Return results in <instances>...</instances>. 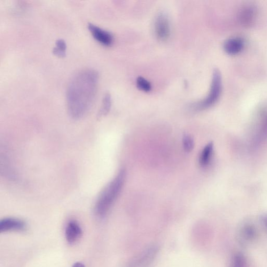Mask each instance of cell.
Segmentation results:
<instances>
[{
    "label": "cell",
    "instance_id": "obj_6",
    "mask_svg": "<svg viewBox=\"0 0 267 267\" xmlns=\"http://www.w3.org/2000/svg\"><path fill=\"white\" fill-rule=\"evenodd\" d=\"M88 27L92 36L100 44L111 45L113 42V36L109 31L101 28L92 23H89Z\"/></svg>",
    "mask_w": 267,
    "mask_h": 267
},
{
    "label": "cell",
    "instance_id": "obj_19",
    "mask_svg": "<svg viewBox=\"0 0 267 267\" xmlns=\"http://www.w3.org/2000/svg\"><path fill=\"white\" fill-rule=\"evenodd\" d=\"M263 221H264V224L267 227V217H266L264 218Z\"/></svg>",
    "mask_w": 267,
    "mask_h": 267
},
{
    "label": "cell",
    "instance_id": "obj_12",
    "mask_svg": "<svg viewBox=\"0 0 267 267\" xmlns=\"http://www.w3.org/2000/svg\"><path fill=\"white\" fill-rule=\"evenodd\" d=\"M67 44L64 39H60L56 42V46L54 47L53 53L60 57H64L66 55Z\"/></svg>",
    "mask_w": 267,
    "mask_h": 267
},
{
    "label": "cell",
    "instance_id": "obj_11",
    "mask_svg": "<svg viewBox=\"0 0 267 267\" xmlns=\"http://www.w3.org/2000/svg\"><path fill=\"white\" fill-rule=\"evenodd\" d=\"M214 153L213 143L208 144L202 151L199 159L200 166L202 168L206 167L210 163Z\"/></svg>",
    "mask_w": 267,
    "mask_h": 267
},
{
    "label": "cell",
    "instance_id": "obj_10",
    "mask_svg": "<svg viewBox=\"0 0 267 267\" xmlns=\"http://www.w3.org/2000/svg\"><path fill=\"white\" fill-rule=\"evenodd\" d=\"M243 39L239 37H233L226 39L223 44L224 49L230 54L239 52L244 46Z\"/></svg>",
    "mask_w": 267,
    "mask_h": 267
},
{
    "label": "cell",
    "instance_id": "obj_17",
    "mask_svg": "<svg viewBox=\"0 0 267 267\" xmlns=\"http://www.w3.org/2000/svg\"><path fill=\"white\" fill-rule=\"evenodd\" d=\"M242 233L245 239L250 240L254 238L255 231L253 226L247 225L243 229Z\"/></svg>",
    "mask_w": 267,
    "mask_h": 267
},
{
    "label": "cell",
    "instance_id": "obj_16",
    "mask_svg": "<svg viewBox=\"0 0 267 267\" xmlns=\"http://www.w3.org/2000/svg\"><path fill=\"white\" fill-rule=\"evenodd\" d=\"M245 261L241 255H235L232 260L231 267H245Z\"/></svg>",
    "mask_w": 267,
    "mask_h": 267
},
{
    "label": "cell",
    "instance_id": "obj_9",
    "mask_svg": "<svg viewBox=\"0 0 267 267\" xmlns=\"http://www.w3.org/2000/svg\"><path fill=\"white\" fill-rule=\"evenodd\" d=\"M83 231L81 226L75 221H70L66 229V238L70 245H74L82 237Z\"/></svg>",
    "mask_w": 267,
    "mask_h": 267
},
{
    "label": "cell",
    "instance_id": "obj_18",
    "mask_svg": "<svg viewBox=\"0 0 267 267\" xmlns=\"http://www.w3.org/2000/svg\"><path fill=\"white\" fill-rule=\"evenodd\" d=\"M72 267H85V265L82 263L77 262L75 263Z\"/></svg>",
    "mask_w": 267,
    "mask_h": 267
},
{
    "label": "cell",
    "instance_id": "obj_3",
    "mask_svg": "<svg viewBox=\"0 0 267 267\" xmlns=\"http://www.w3.org/2000/svg\"><path fill=\"white\" fill-rule=\"evenodd\" d=\"M222 90V78L219 70H214L210 89L208 96L205 99L194 104V111H201L213 106L219 99Z\"/></svg>",
    "mask_w": 267,
    "mask_h": 267
},
{
    "label": "cell",
    "instance_id": "obj_2",
    "mask_svg": "<svg viewBox=\"0 0 267 267\" xmlns=\"http://www.w3.org/2000/svg\"><path fill=\"white\" fill-rule=\"evenodd\" d=\"M127 172L122 169L111 182L101 192L96 201L94 213L97 218L106 216L118 197L126 179Z\"/></svg>",
    "mask_w": 267,
    "mask_h": 267
},
{
    "label": "cell",
    "instance_id": "obj_14",
    "mask_svg": "<svg viewBox=\"0 0 267 267\" xmlns=\"http://www.w3.org/2000/svg\"><path fill=\"white\" fill-rule=\"evenodd\" d=\"M136 86L139 89L145 92L150 91L152 88L151 83L142 77L137 78Z\"/></svg>",
    "mask_w": 267,
    "mask_h": 267
},
{
    "label": "cell",
    "instance_id": "obj_13",
    "mask_svg": "<svg viewBox=\"0 0 267 267\" xmlns=\"http://www.w3.org/2000/svg\"><path fill=\"white\" fill-rule=\"evenodd\" d=\"M111 96L109 93H107L104 97L103 105H102V107L100 110V111L98 114L99 116L101 117L107 114L109 112L110 110H111Z\"/></svg>",
    "mask_w": 267,
    "mask_h": 267
},
{
    "label": "cell",
    "instance_id": "obj_7",
    "mask_svg": "<svg viewBox=\"0 0 267 267\" xmlns=\"http://www.w3.org/2000/svg\"><path fill=\"white\" fill-rule=\"evenodd\" d=\"M27 224L22 220L14 218H6L0 222V232L23 231L27 229Z\"/></svg>",
    "mask_w": 267,
    "mask_h": 267
},
{
    "label": "cell",
    "instance_id": "obj_4",
    "mask_svg": "<svg viewBox=\"0 0 267 267\" xmlns=\"http://www.w3.org/2000/svg\"><path fill=\"white\" fill-rule=\"evenodd\" d=\"M159 247L153 245L132 259L127 267H149L154 263L159 253Z\"/></svg>",
    "mask_w": 267,
    "mask_h": 267
},
{
    "label": "cell",
    "instance_id": "obj_8",
    "mask_svg": "<svg viewBox=\"0 0 267 267\" xmlns=\"http://www.w3.org/2000/svg\"><path fill=\"white\" fill-rule=\"evenodd\" d=\"M257 15L256 6L252 4L243 6L240 10L239 18L242 24L245 26L252 25Z\"/></svg>",
    "mask_w": 267,
    "mask_h": 267
},
{
    "label": "cell",
    "instance_id": "obj_15",
    "mask_svg": "<svg viewBox=\"0 0 267 267\" xmlns=\"http://www.w3.org/2000/svg\"><path fill=\"white\" fill-rule=\"evenodd\" d=\"M183 146L185 152H191L194 147V141L190 135L185 134L183 137Z\"/></svg>",
    "mask_w": 267,
    "mask_h": 267
},
{
    "label": "cell",
    "instance_id": "obj_1",
    "mask_svg": "<svg viewBox=\"0 0 267 267\" xmlns=\"http://www.w3.org/2000/svg\"><path fill=\"white\" fill-rule=\"evenodd\" d=\"M99 74L92 68L80 70L70 80L67 90L68 112L73 119L83 118L90 111L97 92Z\"/></svg>",
    "mask_w": 267,
    "mask_h": 267
},
{
    "label": "cell",
    "instance_id": "obj_5",
    "mask_svg": "<svg viewBox=\"0 0 267 267\" xmlns=\"http://www.w3.org/2000/svg\"><path fill=\"white\" fill-rule=\"evenodd\" d=\"M170 24L167 15L160 12L157 15L155 22V32L157 38L166 41L170 35Z\"/></svg>",
    "mask_w": 267,
    "mask_h": 267
}]
</instances>
